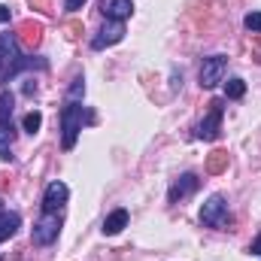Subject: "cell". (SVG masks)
I'll return each instance as SVG.
<instances>
[{
  "label": "cell",
  "mask_w": 261,
  "mask_h": 261,
  "mask_svg": "<svg viewBox=\"0 0 261 261\" xmlns=\"http://www.w3.org/2000/svg\"><path fill=\"white\" fill-rule=\"evenodd\" d=\"M125 228H128V210H113V213L103 219V228H100V231H103L107 237H116V234H122Z\"/></svg>",
  "instance_id": "cell-12"
},
{
  "label": "cell",
  "mask_w": 261,
  "mask_h": 261,
  "mask_svg": "<svg viewBox=\"0 0 261 261\" xmlns=\"http://www.w3.org/2000/svg\"><path fill=\"white\" fill-rule=\"evenodd\" d=\"M197 186H200V179H197L195 173H182V176H179V179L170 186V192H167V200H170V203H176V200H182V197L195 195Z\"/></svg>",
  "instance_id": "cell-9"
},
{
  "label": "cell",
  "mask_w": 261,
  "mask_h": 261,
  "mask_svg": "<svg viewBox=\"0 0 261 261\" xmlns=\"http://www.w3.org/2000/svg\"><path fill=\"white\" fill-rule=\"evenodd\" d=\"M0 73H3V58H0Z\"/></svg>",
  "instance_id": "cell-22"
},
{
  "label": "cell",
  "mask_w": 261,
  "mask_h": 261,
  "mask_svg": "<svg viewBox=\"0 0 261 261\" xmlns=\"http://www.w3.org/2000/svg\"><path fill=\"white\" fill-rule=\"evenodd\" d=\"M82 116H85V107L82 100H67L64 110H61V146L67 152L76 146L79 140V130H82Z\"/></svg>",
  "instance_id": "cell-1"
},
{
  "label": "cell",
  "mask_w": 261,
  "mask_h": 261,
  "mask_svg": "<svg viewBox=\"0 0 261 261\" xmlns=\"http://www.w3.org/2000/svg\"><path fill=\"white\" fill-rule=\"evenodd\" d=\"M0 58H3V76H6V82L15 79L24 67H34V61H24L21 58L15 34H0Z\"/></svg>",
  "instance_id": "cell-3"
},
{
  "label": "cell",
  "mask_w": 261,
  "mask_h": 261,
  "mask_svg": "<svg viewBox=\"0 0 261 261\" xmlns=\"http://www.w3.org/2000/svg\"><path fill=\"white\" fill-rule=\"evenodd\" d=\"M61 234V213H43L31 231V240L34 246H52Z\"/></svg>",
  "instance_id": "cell-4"
},
{
  "label": "cell",
  "mask_w": 261,
  "mask_h": 261,
  "mask_svg": "<svg viewBox=\"0 0 261 261\" xmlns=\"http://www.w3.org/2000/svg\"><path fill=\"white\" fill-rule=\"evenodd\" d=\"M222 167H225V155H222V152H216V158H210V170H213V173H219Z\"/></svg>",
  "instance_id": "cell-18"
},
{
  "label": "cell",
  "mask_w": 261,
  "mask_h": 261,
  "mask_svg": "<svg viewBox=\"0 0 261 261\" xmlns=\"http://www.w3.org/2000/svg\"><path fill=\"white\" fill-rule=\"evenodd\" d=\"M21 31H24V37H28L31 43H37V40H40V31H43V28H40V24H21Z\"/></svg>",
  "instance_id": "cell-17"
},
{
  "label": "cell",
  "mask_w": 261,
  "mask_h": 261,
  "mask_svg": "<svg viewBox=\"0 0 261 261\" xmlns=\"http://www.w3.org/2000/svg\"><path fill=\"white\" fill-rule=\"evenodd\" d=\"M243 24H246V31H252V34H261V12H249V15L243 18Z\"/></svg>",
  "instance_id": "cell-16"
},
{
  "label": "cell",
  "mask_w": 261,
  "mask_h": 261,
  "mask_svg": "<svg viewBox=\"0 0 261 261\" xmlns=\"http://www.w3.org/2000/svg\"><path fill=\"white\" fill-rule=\"evenodd\" d=\"M67 197H70V189H67L61 179L49 182L46 192H43V213H64Z\"/></svg>",
  "instance_id": "cell-8"
},
{
  "label": "cell",
  "mask_w": 261,
  "mask_h": 261,
  "mask_svg": "<svg viewBox=\"0 0 261 261\" xmlns=\"http://www.w3.org/2000/svg\"><path fill=\"white\" fill-rule=\"evenodd\" d=\"M222 113H225V100L216 97L210 103V113L197 122V128H195L197 140H219V134H222Z\"/></svg>",
  "instance_id": "cell-5"
},
{
  "label": "cell",
  "mask_w": 261,
  "mask_h": 261,
  "mask_svg": "<svg viewBox=\"0 0 261 261\" xmlns=\"http://www.w3.org/2000/svg\"><path fill=\"white\" fill-rule=\"evenodd\" d=\"M225 70H228V58L225 55L203 58V64H200V88H216L225 79Z\"/></svg>",
  "instance_id": "cell-6"
},
{
  "label": "cell",
  "mask_w": 261,
  "mask_h": 261,
  "mask_svg": "<svg viewBox=\"0 0 261 261\" xmlns=\"http://www.w3.org/2000/svg\"><path fill=\"white\" fill-rule=\"evenodd\" d=\"M0 261H3V258H0Z\"/></svg>",
  "instance_id": "cell-23"
},
{
  "label": "cell",
  "mask_w": 261,
  "mask_h": 261,
  "mask_svg": "<svg viewBox=\"0 0 261 261\" xmlns=\"http://www.w3.org/2000/svg\"><path fill=\"white\" fill-rule=\"evenodd\" d=\"M18 228H21V216H18V213H9V210L3 206V200H0V243L9 240Z\"/></svg>",
  "instance_id": "cell-11"
},
{
  "label": "cell",
  "mask_w": 261,
  "mask_h": 261,
  "mask_svg": "<svg viewBox=\"0 0 261 261\" xmlns=\"http://www.w3.org/2000/svg\"><path fill=\"white\" fill-rule=\"evenodd\" d=\"M21 128L28 130V134H37V130L43 128V113H40V110H31V113L21 119Z\"/></svg>",
  "instance_id": "cell-14"
},
{
  "label": "cell",
  "mask_w": 261,
  "mask_h": 261,
  "mask_svg": "<svg viewBox=\"0 0 261 261\" xmlns=\"http://www.w3.org/2000/svg\"><path fill=\"white\" fill-rule=\"evenodd\" d=\"M249 252H255V255H261V234L252 240V246H249Z\"/></svg>",
  "instance_id": "cell-20"
},
{
  "label": "cell",
  "mask_w": 261,
  "mask_h": 261,
  "mask_svg": "<svg viewBox=\"0 0 261 261\" xmlns=\"http://www.w3.org/2000/svg\"><path fill=\"white\" fill-rule=\"evenodd\" d=\"M125 40V21H110L107 18V24L97 31V37L91 40V49L94 52H100V49H107V46H116V43H122Z\"/></svg>",
  "instance_id": "cell-7"
},
{
  "label": "cell",
  "mask_w": 261,
  "mask_h": 261,
  "mask_svg": "<svg viewBox=\"0 0 261 261\" xmlns=\"http://www.w3.org/2000/svg\"><path fill=\"white\" fill-rule=\"evenodd\" d=\"M9 21V6H0V24H6Z\"/></svg>",
  "instance_id": "cell-21"
},
{
  "label": "cell",
  "mask_w": 261,
  "mask_h": 261,
  "mask_svg": "<svg viewBox=\"0 0 261 261\" xmlns=\"http://www.w3.org/2000/svg\"><path fill=\"white\" fill-rule=\"evenodd\" d=\"M100 12L110 21H125V18H130V12H134V3L130 0H100Z\"/></svg>",
  "instance_id": "cell-10"
},
{
  "label": "cell",
  "mask_w": 261,
  "mask_h": 261,
  "mask_svg": "<svg viewBox=\"0 0 261 261\" xmlns=\"http://www.w3.org/2000/svg\"><path fill=\"white\" fill-rule=\"evenodd\" d=\"M82 94H85V82H82V76H76L70 91H67V100H82Z\"/></svg>",
  "instance_id": "cell-15"
},
{
  "label": "cell",
  "mask_w": 261,
  "mask_h": 261,
  "mask_svg": "<svg viewBox=\"0 0 261 261\" xmlns=\"http://www.w3.org/2000/svg\"><path fill=\"white\" fill-rule=\"evenodd\" d=\"M231 213H228V200L222 195H210L200 206V225L203 228H216V231H228L231 228Z\"/></svg>",
  "instance_id": "cell-2"
},
{
  "label": "cell",
  "mask_w": 261,
  "mask_h": 261,
  "mask_svg": "<svg viewBox=\"0 0 261 261\" xmlns=\"http://www.w3.org/2000/svg\"><path fill=\"white\" fill-rule=\"evenodd\" d=\"M243 94H246V82L243 79H228L225 82V97L228 100H240Z\"/></svg>",
  "instance_id": "cell-13"
},
{
  "label": "cell",
  "mask_w": 261,
  "mask_h": 261,
  "mask_svg": "<svg viewBox=\"0 0 261 261\" xmlns=\"http://www.w3.org/2000/svg\"><path fill=\"white\" fill-rule=\"evenodd\" d=\"M85 6V0H67V9L70 12H76V9H82Z\"/></svg>",
  "instance_id": "cell-19"
}]
</instances>
